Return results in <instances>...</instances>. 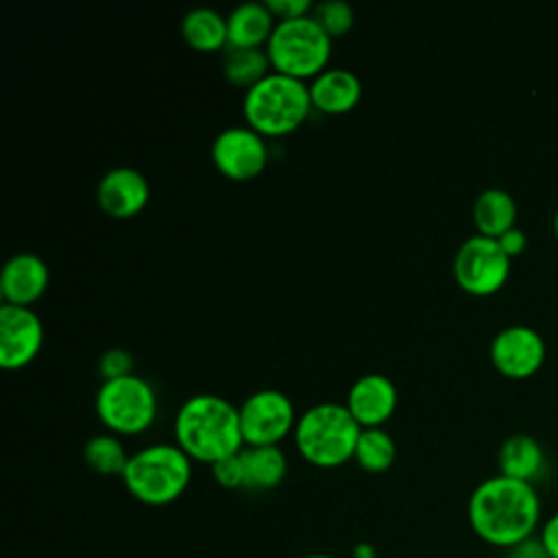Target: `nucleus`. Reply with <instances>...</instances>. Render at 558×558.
<instances>
[{
    "label": "nucleus",
    "instance_id": "f257e3e1",
    "mask_svg": "<svg viewBox=\"0 0 558 558\" xmlns=\"http://www.w3.org/2000/svg\"><path fill=\"white\" fill-rule=\"evenodd\" d=\"M466 519L482 543L508 551L538 532L541 497L534 484L497 473L473 488Z\"/></svg>",
    "mask_w": 558,
    "mask_h": 558
},
{
    "label": "nucleus",
    "instance_id": "f03ea898",
    "mask_svg": "<svg viewBox=\"0 0 558 558\" xmlns=\"http://www.w3.org/2000/svg\"><path fill=\"white\" fill-rule=\"evenodd\" d=\"M174 442L192 462L214 464L244 449L240 410L220 395H192L174 416Z\"/></svg>",
    "mask_w": 558,
    "mask_h": 558
},
{
    "label": "nucleus",
    "instance_id": "7ed1b4c3",
    "mask_svg": "<svg viewBox=\"0 0 558 558\" xmlns=\"http://www.w3.org/2000/svg\"><path fill=\"white\" fill-rule=\"evenodd\" d=\"M360 432V423L344 403L320 401L299 414L292 438L307 464L336 469L353 460Z\"/></svg>",
    "mask_w": 558,
    "mask_h": 558
},
{
    "label": "nucleus",
    "instance_id": "20e7f679",
    "mask_svg": "<svg viewBox=\"0 0 558 558\" xmlns=\"http://www.w3.org/2000/svg\"><path fill=\"white\" fill-rule=\"evenodd\" d=\"M192 464L177 442H155L131 453L122 482L135 501L159 508L174 504L187 490Z\"/></svg>",
    "mask_w": 558,
    "mask_h": 558
},
{
    "label": "nucleus",
    "instance_id": "39448f33",
    "mask_svg": "<svg viewBox=\"0 0 558 558\" xmlns=\"http://www.w3.org/2000/svg\"><path fill=\"white\" fill-rule=\"evenodd\" d=\"M312 100L305 81L270 72L244 92L242 113L246 124L264 137L294 133L310 116Z\"/></svg>",
    "mask_w": 558,
    "mask_h": 558
},
{
    "label": "nucleus",
    "instance_id": "423d86ee",
    "mask_svg": "<svg viewBox=\"0 0 558 558\" xmlns=\"http://www.w3.org/2000/svg\"><path fill=\"white\" fill-rule=\"evenodd\" d=\"M331 41L333 39L316 24V20L305 15L299 20L277 22L266 44V54L272 72L299 81H312L329 68Z\"/></svg>",
    "mask_w": 558,
    "mask_h": 558
},
{
    "label": "nucleus",
    "instance_id": "0eeeda50",
    "mask_svg": "<svg viewBox=\"0 0 558 558\" xmlns=\"http://www.w3.org/2000/svg\"><path fill=\"white\" fill-rule=\"evenodd\" d=\"M94 408L105 429L116 436L144 434L159 412L153 384L133 373L102 381L96 392Z\"/></svg>",
    "mask_w": 558,
    "mask_h": 558
},
{
    "label": "nucleus",
    "instance_id": "6e6552de",
    "mask_svg": "<svg viewBox=\"0 0 558 558\" xmlns=\"http://www.w3.org/2000/svg\"><path fill=\"white\" fill-rule=\"evenodd\" d=\"M451 268L456 283L464 292L486 296L506 283L510 275V257L497 238L475 233L458 246Z\"/></svg>",
    "mask_w": 558,
    "mask_h": 558
},
{
    "label": "nucleus",
    "instance_id": "1a4fd4ad",
    "mask_svg": "<svg viewBox=\"0 0 558 558\" xmlns=\"http://www.w3.org/2000/svg\"><path fill=\"white\" fill-rule=\"evenodd\" d=\"M238 410L244 447H279L294 432L299 418L290 397L275 388L255 390Z\"/></svg>",
    "mask_w": 558,
    "mask_h": 558
},
{
    "label": "nucleus",
    "instance_id": "9d476101",
    "mask_svg": "<svg viewBox=\"0 0 558 558\" xmlns=\"http://www.w3.org/2000/svg\"><path fill=\"white\" fill-rule=\"evenodd\" d=\"M211 161L229 181H253L268 163L266 137L248 124L227 126L211 142Z\"/></svg>",
    "mask_w": 558,
    "mask_h": 558
},
{
    "label": "nucleus",
    "instance_id": "9b49d317",
    "mask_svg": "<svg viewBox=\"0 0 558 558\" xmlns=\"http://www.w3.org/2000/svg\"><path fill=\"white\" fill-rule=\"evenodd\" d=\"M44 325L31 307L0 305V366L20 371L41 351Z\"/></svg>",
    "mask_w": 558,
    "mask_h": 558
},
{
    "label": "nucleus",
    "instance_id": "f8f14e48",
    "mask_svg": "<svg viewBox=\"0 0 558 558\" xmlns=\"http://www.w3.org/2000/svg\"><path fill=\"white\" fill-rule=\"evenodd\" d=\"M490 362L508 377H527L545 360V340L530 325H508L490 340Z\"/></svg>",
    "mask_w": 558,
    "mask_h": 558
},
{
    "label": "nucleus",
    "instance_id": "ddd939ff",
    "mask_svg": "<svg viewBox=\"0 0 558 558\" xmlns=\"http://www.w3.org/2000/svg\"><path fill=\"white\" fill-rule=\"evenodd\" d=\"M150 198V187L146 177L131 168L118 166L107 170L96 185V203L98 207L118 220L137 216Z\"/></svg>",
    "mask_w": 558,
    "mask_h": 558
},
{
    "label": "nucleus",
    "instance_id": "4468645a",
    "mask_svg": "<svg viewBox=\"0 0 558 558\" xmlns=\"http://www.w3.org/2000/svg\"><path fill=\"white\" fill-rule=\"evenodd\" d=\"M397 386L390 377L381 373H366L351 384L344 405L360 423V427L366 429L384 427V423L397 410Z\"/></svg>",
    "mask_w": 558,
    "mask_h": 558
},
{
    "label": "nucleus",
    "instance_id": "2eb2a0df",
    "mask_svg": "<svg viewBox=\"0 0 558 558\" xmlns=\"http://www.w3.org/2000/svg\"><path fill=\"white\" fill-rule=\"evenodd\" d=\"M50 281L46 262L35 253H17L7 259L0 275L2 303L31 307L37 303Z\"/></svg>",
    "mask_w": 558,
    "mask_h": 558
},
{
    "label": "nucleus",
    "instance_id": "dca6fc26",
    "mask_svg": "<svg viewBox=\"0 0 558 558\" xmlns=\"http://www.w3.org/2000/svg\"><path fill=\"white\" fill-rule=\"evenodd\" d=\"M312 109L327 116H342L357 107L362 98V83L355 72L347 68H327L307 83Z\"/></svg>",
    "mask_w": 558,
    "mask_h": 558
},
{
    "label": "nucleus",
    "instance_id": "f3484780",
    "mask_svg": "<svg viewBox=\"0 0 558 558\" xmlns=\"http://www.w3.org/2000/svg\"><path fill=\"white\" fill-rule=\"evenodd\" d=\"M275 26L266 2H242L227 15V48H266Z\"/></svg>",
    "mask_w": 558,
    "mask_h": 558
},
{
    "label": "nucleus",
    "instance_id": "a211bd4d",
    "mask_svg": "<svg viewBox=\"0 0 558 558\" xmlns=\"http://www.w3.org/2000/svg\"><path fill=\"white\" fill-rule=\"evenodd\" d=\"M497 466L506 477L534 484L545 471V451L534 436L512 434L499 445Z\"/></svg>",
    "mask_w": 558,
    "mask_h": 558
},
{
    "label": "nucleus",
    "instance_id": "6ab92c4d",
    "mask_svg": "<svg viewBox=\"0 0 558 558\" xmlns=\"http://www.w3.org/2000/svg\"><path fill=\"white\" fill-rule=\"evenodd\" d=\"M246 490H270L288 473V458L281 447H244L240 451Z\"/></svg>",
    "mask_w": 558,
    "mask_h": 558
},
{
    "label": "nucleus",
    "instance_id": "aec40b11",
    "mask_svg": "<svg viewBox=\"0 0 558 558\" xmlns=\"http://www.w3.org/2000/svg\"><path fill=\"white\" fill-rule=\"evenodd\" d=\"M473 222L477 233L499 238L517 222V201L504 187H486L473 203Z\"/></svg>",
    "mask_w": 558,
    "mask_h": 558
},
{
    "label": "nucleus",
    "instance_id": "412c9836",
    "mask_svg": "<svg viewBox=\"0 0 558 558\" xmlns=\"http://www.w3.org/2000/svg\"><path fill=\"white\" fill-rule=\"evenodd\" d=\"M181 35L198 52H218L229 46L227 17L209 7L187 11L181 20Z\"/></svg>",
    "mask_w": 558,
    "mask_h": 558
},
{
    "label": "nucleus",
    "instance_id": "4be33fe9",
    "mask_svg": "<svg viewBox=\"0 0 558 558\" xmlns=\"http://www.w3.org/2000/svg\"><path fill=\"white\" fill-rule=\"evenodd\" d=\"M270 72L272 65L266 48H227L222 74L233 87H242L246 92Z\"/></svg>",
    "mask_w": 558,
    "mask_h": 558
},
{
    "label": "nucleus",
    "instance_id": "5701e85b",
    "mask_svg": "<svg viewBox=\"0 0 558 558\" xmlns=\"http://www.w3.org/2000/svg\"><path fill=\"white\" fill-rule=\"evenodd\" d=\"M131 453L126 451L124 442L120 436L111 434V432H102L92 436L85 447H83V460L85 464L98 473V475H118L122 477L126 464H129Z\"/></svg>",
    "mask_w": 558,
    "mask_h": 558
},
{
    "label": "nucleus",
    "instance_id": "b1692460",
    "mask_svg": "<svg viewBox=\"0 0 558 558\" xmlns=\"http://www.w3.org/2000/svg\"><path fill=\"white\" fill-rule=\"evenodd\" d=\"M397 458V442L384 427H366L360 432L353 460L366 473H384Z\"/></svg>",
    "mask_w": 558,
    "mask_h": 558
},
{
    "label": "nucleus",
    "instance_id": "393cba45",
    "mask_svg": "<svg viewBox=\"0 0 558 558\" xmlns=\"http://www.w3.org/2000/svg\"><path fill=\"white\" fill-rule=\"evenodd\" d=\"M312 17L331 39L347 35L355 22L353 7L342 0H325V2L314 4Z\"/></svg>",
    "mask_w": 558,
    "mask_h": 558
},
{
    "label": "nucleus",
    "instance_id": "a878e982",
    "mask_svg": "<svg viewBox=\"0 0 558 558\" xmlns=\"http://www.w3.org/2000/svg\"><path fill=\"white\" fill-rule=\"evenodd\" d=\"M98 373H100L102 381L126 377V375L133 373V355L126 349L113 347V349H109L100 355Z\"/></svg>",
    "mask_w": 558,
    "mask_h": 558
},
{
    "label": "nucleus",
    "instance_id": "bb28decb",
    "mask_svg": "<svg viewBox=\"0 0 558 558\" xmlns=\"http://www.w3.org/2000/svg\"><path fill=\"white\" fill-rule=\"evenodd\" d=\"M211 475H214L216 484L222 486V488H229V490L244 488V469H242L240 453L214 462L211 464Z\"/></svg>",
    "mask_w": 558,
    "mask_h": 558
},
{
    "label": "nucleus",
    "instance_id": "cd10ccee",
    "mask_svg": "<svg viewBox=\"0 0 558 558\" xmlns=\"http://www.w3.org/2000/svg\"><path fill=\"white\" fill-rule=\"evenodd\" d=\"M266 7L277 22L299 20V17L312 15L314 11V4L310 0H266Z\"/></svg>",
    "mask_w": 558,
    "mask_h": 558
},
{
    "label": "nucleus",
    "instance_id": "c85d7f7f",
    "mask_svg": "<svg viewBox=\"0 0 558 558\" xmlns=\"http://www.w3.org/2000/svg\"><path fill=\"white\" fill-rule=\"evenodd\" d=\"M536 538L541 541V545H543V549L547 551L549 558H558V512L549 514L541 523Z\"/></svg>",
    "mask_w": 558,
    "mask_h": 558
},
{
    "label": "nucleus",
    "instance_id": "c756f323",
    "mask_svg": "<svg viewBox=\"0 0 558 558\" xmlns=\"http://www.w3.org/2000/svg\"><path fill=\"white\" fill-rule=\"evenodd\" d=\"M497 242L501 244V248L506 251L508 257H514V255H519V253L525 251V246H527V235H525L523 229H519V227L514 225V227H510L508 231H504V233L497 238Z\"/></svg>",
    "mask_w": 558,
    "mask_h": 558
},
{
    "label": "nucleus",
    "instance_id": "7c9ffc66",
    "mask_svg": "<svg viewBox=\"0 0 558 558\" xmlns=\"http://www.w3.org/2000/svg\"><path fill=\"white\" fill-rule=\"evenodd\" d=\"M504 558H549V556L543 549L541 541L534 536V538H527V541L514 545L512 549H508Z\"/></svg>",
    "mask_w": 558,
    "mask_h": 558
},
{
    "label": "nucleus",
    "instance_id": "2f4dec72",
    "mask_svg": "<svg viewBox=\"0 0 558 558\" xmlns=\"http://www.w3.org/2000/svg\"><path fill=\"white\" fill-rule=\"evenodd\" d=\"M353 558H375V549L368 543H360L353 549Z\"/></svg>",
    "mask_w": 558,
    "mask_h": 558
},
{
    "label": "nucleus",
    "instance_id": "473e14b6",
    "mask_svg": "<svg viewBox=\"0 0 558 558\" xmlns=\"http://www.w3.org/2000/svg\"><path fill=\"white\" fill-rule=\"evenodd\" d=\"M301 558H336V556H331V554H305Z\"/></svg>",
    "mask_w": 558,
    "mask_h": 558
},
{
    "label": "nucleus",
    "instance_id": "72a5a7b5",
    "mask_svg": "<svg viewBox=\"0 0 558 558\" xmlns=\"http://www.w3.org/2000/svg\"><path fill=\"white\" fill-rule=\"evenodd\" d=\"M551 225H554V233H556V238H558V209H556V214H554Z\"/></svg>",
    "mask_w": 558,
    "mask_h": 558
}]
</instances>
